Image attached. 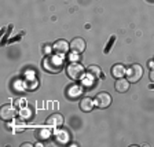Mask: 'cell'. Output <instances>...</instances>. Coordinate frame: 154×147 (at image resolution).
Masks as SVG:
<instances>
[{
  "label": "cell",
  "instance_id": "cell-11",
  "mask_svg": "<svg viewBox=\"0 0 154 147\" xmlns=\"http://www.w3.org/2000/svg\"><path fill=\"white\" fill-rule=\"evenodd\" d=\"M55 140L59 144H66L69 142V132L66 129H58L55 132Z\"/></svg>",
  "mask_w": 154,
  "mask_h": 147
},
{
  "label": "cell",
  "instance_id": "cell-7",
  "mask_svg": "<svg viewBox=\"0 0 154 147\" xmlns=\"http://www.w3.org/2000/svg\"><path fill=\"white\" fill-rule=\"evenodd\" d=\"M85 41H84L81 37H76L70 41V51H73L74 54H81V52L85 51Z\"/></svg>",
  "mask_w": 154,
  "mask_h": 147
},
{
  "label": "cell",
  "instance_id": "cell-12",
  "mask_svg": "<svg viewBox=\"0 0 154 147\" xmlns=\"http://www.w3.org/2000/svg\"><path fill=\"white\" fill-rule=\"evenodd\" d=\"M125 73H127V69L121 63H117L112 67V76L116 77V78H122L125 76Z\"/></svg>",
  "mask_w": 154,
  "mask_h": 147
},
{
  "label": "cell",
  "instance_id": "cell-17",
  "mask_svg": "<svg viewBox=\"0 0 154 147\" xmlns=\"http://www.w3.org/2000/svg\"><path fill=\"white\" fill-rule=\"evenodd\" d=\"M32 115H33V112L30 107H25V109L22 107V109H21V117H22L23 120H29Z\"/></svg>",
  "mask_w": 154,
  "mask_h": 147
},
{
  "label": "cell",
  "instance_id": "cell-8",
  "mask_svg": "<svg viewBox=\"0 0 154 147\" xmlns=\"http://www.w3.org/2000/svg\"><path fill=\"white\" fill-rule=\"evenodd\" d=\"M63 124V115L59 113H54L47 118V125L51 128H59Z\"/></svg>",
  "mask_w": 154,
  "mask_h": 147
},
{
  "label": "cell",
  "instance_id": "cell-9",
  "mask_svg": "<svg viewBox=\"0 0 154 147\" xmlns=\"http://www.w3.org/2000/svg\"><path fill=\"white\" fill-rule=\"evenodd\" d=\"M37 85H38V81L35 76H26L25 78H23V87H25V90L33 91L37 88Z\"/></svg>",
  "mask_w": 154,
  "mask_h": 147
},
{
  "label": "cell",
  "instance_id": "cell-5",
  "mask_svg": "<svg viewBox=\"0 0 154 147\" xmlns=\"http://www.w3.org/2000/svg\"><path fill=\"white\" fill-rule=\"evenodd\" d=\"M17 114V109L15 106L13 105H4L2 106V110H0V115H2V118L4 121H10V120H13Z\"/></svg>",
  "mask_w": 154,
  "mask_h": 147
},
{
  "label": "cell",
  "instance_id": "cell-1",
  "mask_svg": "<svg viewBox=\"0 0 154 147\" xmlns=\"http://www.w3.org/2000/svg\"><path fill=\"white\" fill-rule=\"evenodd\" d=\"M63 66V59L62 55L58 54H48L43 61V67L50 73H58Z\"/></svg>",
  "mask_w": 154,
  "mask_h": 147
},
{
  "label": "cell",
  "instance_id": "cell-19",
  "mask_svg": "<svg viewBox=\"0 0 154 147\" xmlns=\"http://www.w3.org/2000/svg\"><path fill=\"white\" fill-rule=\"evenodd\" d=\"M149 77H150V80L154 83V67H153V69H151V70H150V74H149Z\"/></svg>",
  "mask_w": 154,
  "mask_h": 147
},
{
  "label": "cell",
  "instance_id": "cell-13",
  "mask_svg": "<svg viewBox=\"0 0 154 147\" xmlns=\"http://www.w3.org/2000/svg\"><path fill=\"white\" fill-rule=\"evenodd\" d=\"M81 92H83L81 87L77 85V84H73V85H70L67 88L66 95L69 96V98H72V99H76V98H79V96L81 95Z\"/></svg>",
  "mask_w": 154,
  "mask_h": 147
},
{
  "label": "cell",
  "instance_id": "cell-2",
  "mask_svg": "<svg viewBox=\"0 0 154 147\" xmlns=\"http://www.w3.org/2000/svg\"><path fill=\"white\" fill-rule=\"evenodd\" d=\"M66 73L72 80L79 81L84 77V74H85V69H84V66L81 63H79V62H72V63L67 65Z\"/></svg>",
  "mask_w": 154,
  "mask_h": 147
},
{
  "label": "cell",
  "instance_id": "cell-14",
  "mask_svg": "<svg viewBox=\"0 0 154 147\" xmlns=\"http://www.w3.org/2000/svg\"><path fill=\"white\" fill-rule=\"evenodd\" d=\"M94 107V100L91 99V98H88V96H84L83 99L80 100V109L83 110V112L88 113L91 112Z\"/></svg>",
  "mask_w": 154,
  "mask_h": 147
},
{
  "label": "cell",
  "instance_id": "cell-10",
  "mask_svg": "<svg viewBox=\"0 0 154 147\" xmlns=\"http://www.w3.org/2000/svg\"><path fill=\"white\" fill-rule=\"evenodd\" d=\"M114 88H116V91L120 93L127 92L129 88V81L127 80V78H117V81H116V84H114Z\"/></svg>",
  "mask_w": 154,
  "mask_h": 147
},
{
  "label": "cell",
  "instance_id": "cell-18",
  "mask_svg": "<svg viewBox=\"0 0 154 147\" xmlns=\"http://www.w3.org/2000/svg\"><path fill=\"white\" fill-rule=\"evenodd\" d=\"M116 40V36H112V37L109 38V43H107V47L105 48V54H107V52L110 51V47H113V43H114Z\"/></svg>",
  "mask_w": 154,
  "mask_h": 147
},
{
  "label": "cell",
  "instance_id": "cell-15",
  "mask_svg": "<svg viewBox=\"0 0 154 147\" xmlns=\"http://www.w3.org/2000/svg\"><path fill=\"white\" fill-rule=\"evenodd\" d=\"M88 77H92L94 80H96V78H99L100 76H102V72H100V67L96 66V65H92V66L88 67Z\"/></svg>",
  "mask_w": 154,
  "mask_h": 147
},
{
  "label": "cell",
  "instance_id": "cell-20",
  "mask_svg": "<svg viewBox=\"0 0 154 147\" xmlns=\"http://www.w3.org/2000/svg\"><path fill=\"white\" fill-rule=\"evenodd\" d=\"M15 105L22 106V105H25V100H23V102H22V100H17V102H15Z\"/></svg>",
  "mask_w": 154,
  "mask_h": 147
},
{
  "label": "cell",
  "instance_id": "cell-4",
  "mask_svg": "<svg viewBox=\"0 0 154 147\" xmlns=\"http://www.w3.org/2000/svg\"><path fill=\"white\" fill-rule=\"evenodd\" d=\"M110 103H112V96L107 92H99L95 96V105L99 107V109H106L109 107Z\"/></svg>",
  "mask_w": 154,
  "mask_h": 147
},
{
  "label": "cell",
  "instance_id": "cell-16",
  "mask_svg": "<svg viewBox=\"0 0 154 147\" xmlns=\"http://www.w3.org/2000/svg\"><path fill=\"white\" fill-rule=\"evenodd\" d=\"M51 136V132L48 131V129H38V131H36V138L38 139V140H45V139H48Z\"/></svg>",
  "mask_w": 154,
  "mask_h": 147
},
{
  "label": "cell",
  "instance_id": "cell-6",
  "mask_svg": "<svg viewBox=\"0 0 154 147\" xmlns=\"http://www.w3.org/2000/svg\"><path fill=\"white\" fill-rule=\"evenodd\" d=\"M52 50L58 55H65L70 50V43H67L66 40H57L54 43V45H52Z\"/></svg>",
  "mask_w": 154,
  "mask_h": 147
},
{
  "label": "cell",
  "instance_id": "cell-3",
  "mask_svg": "<svg viewBox=\"0 0 154 147\" xmlns=\"http://www.w3.org/2000/svg\"><path fill=\"white\" fill-rule=\"evenodd\" d=\"M125 74H127V80L129 83H138L142 78V76H143V67L139 63H134L127 69V73Z\"/></svg>",
  "mask_w": 154,
  "mask_h": 147
},
{
  "label": "cell",
  "instance_id": "cell-22",
  "mask_svg": "<svg viewBox=\"0 0 154 147\" xmlns=\"http://www.w3.org/2000/svg\"><path fill=\"white\" fill-rule=\"evenodd\" d=\"M153 61H154V58H153Z\"/></svg>",
  "mask_w": 154,
  "mask_h": 147
},
{
  "label": "cell",
  "instance_id": "cell-21",
  "mask_svg": "<svg viewBox=\"0 0 154 147\" xmlns=\"http://www.w3.org/2000/svg\"><path fill=\"white\" fill-rule=\"evenodd\" d=\"M23 146H28V147H32V146H33V144H32V143H23V144H22V147H23Z\"/></svg>",
  "mask_w": 154,
  "mask_h": 147
}]
</instances>
